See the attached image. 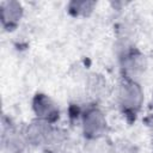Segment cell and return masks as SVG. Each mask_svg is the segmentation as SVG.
Returning a JSON list of instances; mask_svg holds the SVG:
<instances>
[{
	"mask_svg": "<svg viewBox=\"0 0 153 153\" xmlns=\"http://www.w3.org/2000/svg\"><path fill=\"white\" fill-rule=\"evenodd\" d=\"M0 20L5 31L11 32L18 27L24 16L23 5L16 0H6L0 4Z\"/></svg>",
	"mask_w": 153,
	"mask_h": 153,
	"instance_id": "6",
	"label": "cell"
},
{
	"mask_svg": "<svg viewBox=\"0 0 153 153\" xmlns=\"http://www.w3.org/2000/svg\"><path fill=\"white\" fill-rule=\"evenodd\" d=\"M143 99V90L139 81L122 78L117 90V103L127 121L133 122L136 120L142 108Z\"/></svg>",
	"mask_w": 153,
	"mask_h": 153,
	"instance_id": "1",
	"label": "cell"
},
{
	"mask_svg": "<svg viewBox=\"0 0 153 153\" xmlns=\"http://www.w3.org/2000/svg\"><path fill=\"white\" fill-rule=\"evenodd\" d=\"M96 5L97 4L94 1H88V0L76 1V0H73V1L68 2L67 10H68L69 14L73 16V17H88L93 12Z\"/></svg>",
	"mask_w": 153,
	"mask_h": 153,
	"instance_id": "8",
	"label": "cell"
},
{
	"mask_svg": "<svg viewBox=\"0 0 153 153\" xmlns=\"http://www.w3.org/2000/svg\"><path fill=\"white\" fill-rule=\"evenodd\" d=\"M54 131H55V128L53 124L36 118L30 124H27L24 131V135H25V139L29 146L47 147Z\"/></svg>",
	"mask_w": 153,
	"mask_h": 153,
	"instance_id": "5",
	"label": "cell"
},
{
	"mask_svg": "<svg viewBox=\"0 0 153 153\" xmlns=\"http://www.w3.org/2000/svg\"><path fill=\"white\" fill-rule=\"evenodd\" d=\"M121 71L122 78L139 81V78L146 69L145 55L136 48H127L123 50L121 57Z\"/></svg>",
	"mask_w": 153,
	"mask_h": 153,
	"instance_id": "3",
	"label": "cell"
},
{
	"mask_svg": "<svg viewBox=\"0 0 153 153\" xmlns=\"http://www.w3.org/2000/svg\"><path fill=\"white\" fill-rule=\"evenodd\" d=\"M82 134L88 140L103 137L108 131V121L104 112L97 106H88L81 112Z\"/></svg>",
	"mask_w": 153,
	"mask_h": 153,
	"instance_id": "2",
	"label": "cell"
},
{
	"mask_svg": "<svg viewBox=\"0 0 153 153\" xmlns=\"http://www.w3.org/2000/svg\"><path fill=\"white\" fill-rule=\"evenodd\" d=\"M152 102H153V97H152Z\"/></svg>",
	"mask_w": 153,
	"mask_h": 153,
	"instance_id": "9",
	"label": "cell"
},
{
	"mask_svg": "<svg viewBox=\"0 0 153 153\" xmlns=\"http://www.w3.org/2000/svg\"><path fill=\"white\" fill-rule=\"evenodd\" d=\"M32 111L37 120L54 124L60 117V110L56 103L45 93H36L32 98Z\"/></svg>",
	"mask_w": 153,
	"mask_h": 153,
	"instance_id": "4",
	"label": "cell"
},
{
	"mask_svg": "<svg viewBox=\"0 0 153 153\" xmlns=\"http://www.w3.org/2000/svg\"><path fill=\"white\" fill-rule=\"evenodd\" d=\"M2 146L6 153H25L29 143L24 133H18L12 126H8L2 130Z\"/></svg>",
	"mask_w": 153,
	"mask_h": 153,
	"instance_id": "7",
	"label": "cell"
}]
</instances>
